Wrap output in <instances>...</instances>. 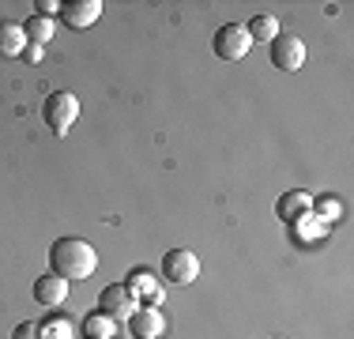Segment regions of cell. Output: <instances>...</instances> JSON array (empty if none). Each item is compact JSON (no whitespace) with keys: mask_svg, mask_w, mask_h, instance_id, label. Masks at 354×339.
<instances>
[{"mask_svg":"<svg viewBox=\"0 0 354 339\" xmlns=\"http://www.w3.org/2000/svg\"><path fill=\"white\" fill-rule=\"evenodd\" d=\"M49 268H53V275H61L64 283H72V279H91L98 268V253L91 241H83V237H57L53 245H49Z\"/></svg>","mask_w":354,"mask_h":339,"instance_id":"cell-1","label":"cell"},{"mask_svg":"<svg viewBox=\"0 0 354 339\" xmlns=\"http://www.w3.org/2000/svg\"><path fill=\"white\" fill-rule=\"evenodd\" d=\"M41 117H46V125L57 136H64L75 125V117H80V98H75L72 91H53V95L46 98V106H41Z\"/></svg>","mask_w":354,"mask_h":339,"instance_id":"cell-2","label":"cell"},{"mask_svg":"<svg viewBox=\"0 0 354 339\" xmlns=\"http://www.w3.org/2000/svg\"><path fill=\"white\" fill-rule=\"evenodd\" d=\"M212 49H215L218 61H230L234 64V61H245V53L252 49V38H249V30L241 27V23H226V27L215 30Z\"/></svg>","mask_w":354,"mask_h":339,"instance_id":"cell-3","label":"cell"},{"mask_svg":"<svg viewBox=\"0 0 354 339\" xmlns=\"http://www.w3.org/2000/svg\"><path fill=\"white\" fill-rule=\"evenodd\" d=\"M162 279H170L177 286H189L200 279V257L192 249H170L162 257Z\"/></svg>","mask_w":354,"mask_h":339,"instance_id":"cell-4","label":"cell"},{"mask_svg":"<svg viewBox=\"0 0 354 339\" xmlns=\"http://www.w3.org/2000/svg\"><path fill=\"white\" fill-rule=\"evenodd\" d=\"M268 46H272V64L279 68V72H298V68L306 64V42H301L298 34H279V38H272Z\"/></svg>","mask_w":354,"mask_h":339,"instance_id":"cell-5","label":"cell"},{"mask_svg":"<svg viewBox=\"0 0 354 339\" xmlns=\"http://www.w3.org/2000/svg\"><path fill=\"white\" fill-rule=\"evenodd\" d=\"M129 332L132 339H162L166 336V317L155 305H136L129 317Z\"/></svg>","mask_w":354,"mask_h":339,"instance_id":"cell-6","label":"cell"},{"mask_svg":"<svg viewBox=\"0 0 354 339\" xmlns=\"http://www.w3.org/2000/svg\"><path fill=\"white\" fill-rule=\"evenodd\" d=\"M132 309H136V294L129 291L124 283H109L102 294H98V313H106V317H132Z\"/></svg>","mask_w":354,"mask_h":339,"instance_id":"cell-7","label":"cell"},{"mask_svg":"<svg viewBox=\"0 0 354 339\" xmlns=\"http://www.w3.org/2000/svg\"><path fill=\"white\" fill-rule=\"evenodd\" d=\"M102 15V0H64L61 4V23L72 30H87Z\"/></svg>","mask_w":354,"mask_h":339,"instance_id":"cell-8","label":"cell"},{"mask_svg":"<svg viewBox=\"0 0 354 339\" xmlns=\"http://www.w3.org/2000/svg\"><path fill=\"white\" fill-rule=\"evenodd\" d=\"M64 298H68V283H64L61 275H38L35 279V302L46 305V309H57V305H64Z\"/></svg>","mask_w":354,"mask_h":339,"instance_id":"cell-9","label":"cell"},{"mask_svg":"<svg viewBox=\"0 0 354 339\" xmlns=\"http://www.w3.org/2000/svg\"><path fill=\"white\" fill-rule=\"evenodd\" d=\"M309 208H313V200H309L301 189H294V192H283V196H279V203H275V215H279L286 226H294L298 219L313 215Z\"/></svg>","mask_w":354,"mask_h":339,"instance_id":"cell-10","label":"cell"},{"mask_svg":"<svg viewBox=\"0 0 354 339\" xmlns=\"http://www.w3.org/2000/svg\"><path fill=\"white\" fill-rule=\"evenodd\" d=\"M124 286H129V291L136 294V298H143L147 305H155V309L162 305V286H158V279L151 275L147 268H136V271L129 275V283H124Z\"/></svg>","mask_w":354,"mask_h":339,"instance_id":"cell-11","label":"cell"},{"mask_svg":"<svg viewBox=\"0 0 354 339\" xmlns=\"http://www.w3.org/2000/svg\"><path fill=\"white\" fill-rule=\"evenodd\" d=\"M27 49V34H23V23H12V19H0V57H23Z\"/></svg>","mask_w":354,"mask_h":339,"instance_id":"cell-12","label":"cell"},{"mask_svg":"<svg viewBox=\"0 0 354 339\" xmlns=\"http://www.w3.org/2000/svg\"><path fill=\"white\" fill-rule=\"evenodd\" d=\"M113 332H117V320L106 317V313H91L83 320V336L87 339H113Z\"/></svg>","mask_w":354,"mask_h":339,"instance_id":"cell-13","label":"cell"},{"mask_svg":"<svg viewBox=\"0 0 354 339\" xmlns=\"http://www.w3.org/2000/svg\"><path fill=\"white\" fill-rule=\"evenodd\" d=\"M23 34L30 38V46H49V38H53V19H41V15H30V19L23 23Z\"/></svg>","mask_w":354,"mask_h":339,"instance_id":"cell-14","label":"cell"},{"mask_svg":"<svg viewBox=\"0 0 354 339\" xmlns=\"http://www.w3.org/2000/svg\"><path fill=\"white\" fill-rule=\"evenodd\" d=\"M245 30H249L252 42H272V38H279V19H275V15H257Z\"/></svg>","mask_w":354,"mask_h":339,"instance_id":"cell-15","label":"cell"},{"mask_svg":"<svg viewBox=\"0 0 354 339\" xmlns=\"http://www.w3.org/2000/svg\"><path fill=\"white\" fill-rule=\"evenodd\" d=\"M309 211H317L313 219H320V223H335L343 208H339V200H332V196H317V200H313V208H309Z\"/></svg>","mask_w":354,"mask_h":339,"instance_id":"cell-16","label":"cell"},{"mask_svg":"<svg viewBox=\"0 0 354 339\" xmlns=\"http://www.w3.org/2000/svg\"><path fill=\"white\" fill-rule=\"evenodd\" d=\"M38 339H72V324L68 320H49L38 328Z\"/></svg>","mask_w":354,"mask_h":339,"instance_id":"cell-17","label":"cell"},{"mask_svg":"<svg viewBox=\"0 0 354 339\" xmlns=\"http://www.w3.org/2000/svg\"><path fill=\"white\" fill-rule=\"evenodd\" d=\"M35 8H38L41 19H53V15H61V4H57V0H35Z\"/></svg>","mask_w":354,"mask_h":339,"instance_id":"cell-18","label":"cell"},{"mask_svg":"<svg viewBox=\"0 0 354 339\" xmlns=\"http://www.w3.org/2000/svg\"><path fill=\"white\" fill-rule=\"evenodd\" d=\"M12 339H38V324H30V320H23V324H15Z\"/></svg>","mask_w":354,"mask_h":339,"instance_id":"cell-19","label":"cell"},{"mask_svg":"<svg viewBox=\"0 0 354 339\" xmlns=\"http://www.w3.org/2000/svg\"><path fill=\"white\" fill-rule=\"evenodd\" d=\"M41 53H46V46H27V49H23L27 61H41Z\"/></svg>","mask_w":354,"mask_h":339,"instance_id":"cell-20","label":"cell"}]
</instances>
